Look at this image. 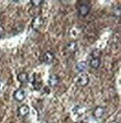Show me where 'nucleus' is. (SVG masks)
<instances>
[{"label": "nucleus", "instance_id": "6e6552de", "mask_svg": "<svg viewBox=\"0 0 121 123\" xmlns=\"http://www.w3.org/2000/svg\"><path fill=\"white\" fill-rule=\"evenodd\" d=\"M60 83V78L56 74H51L48 79V84L50 87H55Z\"/></svg>", "mask_w": 121, "mask_h": 123}, {"label": "nucleus", "instance_id": "f3484780", "mask_svg": "<svg viewBox=\"0 0 121 123\" xmlns=\"http://www.w3.org/2000/svg\"><path fill=\"white\" fill-rule=\"evenodd\" d=\"M110 123H120L118 121H117V120H114V121H111Z\"/></svg>", "mask_w": 121, "mask_h": 123}, {"label": "nucleus", "instance_id": "f8f14e48", "mask_svg": "<svg viewBox=\"0 0 121 123\" xmlns=\"http://www.w3.org/2000/svg\"><path fill=\"white\" fill-rule=\"evenodd\" d=\"M17 80L20 83H27L28 81V74L26 72H21L17 75Z\"/></svg>", "mask_w": 121, "mask_h": 123}, {"label": "nucleus", "instance_id": "0eeeda50", "mask_svg": "<svg viewBox=\"0 0 121 123\" xmlns=\"http://www.w3.org/2000/svg\"><path fill=\"white\" fill-rule=\"evenodd\" d=\"M66 50L70 53H75L78 50V44L75 41L68 42L66 45Z\"/></svg>", "mask_w": 121, "mask_h": 123}, {"label": "nucleus", "instance_id": "7ed1b4c3", "mask_svg": "<svg viewBox=\"0 0 121 123\" xmlns=\"http://www.w3.org/2000/svg\"><path fill=\"white\" fill-rule=\"evenodd\" d=\"M27 96V93L25 89H18L14 93V98L18 102H22L25 100Z\"/></svg>", "mask_w": 121, "mask_h": 123}, {"label": "nucleus", "instance_id": "39448f33", "mask_svg": "<svg viewBox=\"0 0 121 123\" xmlns=\"http://www.w3.org/2000/svg\"><path fill=\"white\" fill-rule=\"evenodd\" d=\"M55 59V54L52 51H46L42 56V61L46 65H50Z\"/></svg>", "mask_w": 121, "mask_h": 123}, {"label": "nucleus", "instance_id": "2eb2a0df", "mask_svg": "<svg viewBox=\"0 0 121 123\" xmlns=\"http://www.w3.org/2000/svg\"><path fill=\"white\" fill-rule=\"evenodd\" d=\"M113 14H114V16L115 17L120 18V5L116 6L115 8H114V11H113Z\"/></svg>", "mask_w": 121, "mask_h": 123}, {"label": "nucleus", "instance_id": "dca6fc26", "mask_svg": "<svg viewBox=\"0 0 121 123\" xmlns=\"http://www.w3.org/2000/svg\"><path fill=\"white\" fill-rule=\"evenodd\" d=\"M4 33H5V30H4V28H3L2 26H0V36L2 35Z\"/></svg>", "mask_w": 121, "mask_h": 123}, {"label": "nucleus", "instance_id": "f257e3e1", "mask_svg": "<svg viewBox=\"0 0 121 123\" xmlns=\"http://www.w3.org/2000/svg\"><path fill=\"white\" fill-rule=\"evenodd\" d=\"M77 11L78 15L80 17H87L90 10H91L92 5L88 1H80L77 4Z\"/></svg>", "mask_w": 121, "mask_h": 123}, {"label": "nucleus", "instance_id": "a211bd4d", "mask_svg": "<svg viewBox=\"0 0 121 123\" xmlns=\"http://www.w3.org/2000/svg\"><path fill=\"white\" fill-rule=\"evenodd\" d=\"M76 123H85V122H83V121H79V122H76Z\"/></svg>", "mask_w": 121, "mask_h": 123}, {"label": "nucleus", "instance_id": "423d86ee", "mask_svg": "<svg viewBox=\"0 0 121 123\" xmlns=\"http://www.w3.org/2000/svg\"><path fill=\"white\" fill-rule=\"evenodd\" d=\"M105 112H106V110L104 107L98 106L94 110L93 116L95 119H101L103 117V116L105 115Z\"/></svg>", "mask_w": 121, "mask_h": 123}, {"label": "nucleus", "instance_id": "ddd939ff", "mask_svg": "<svg viewBox=\"0 0 121 123\" xmlns=\"http://www.w3.org/2000/svg\"><path fill=\"white\" fill-rule=\"evenodd\" d=\"M44 2V0H31L30 3L32 4V5L34 8H38Z\"/></svg>", "mask_w": 121, "mask_h": 123}, {"label": "nucleus", "instance_id": "6ab92c4d", "mask_svg": "<svg viewBox=\"0 0 121 123\" xmlns=\"http://www.w3.org/2000/svg\"><path fill=\"white\" fill-rule=\"evenodd\" d=\"M45 123H51V122H45Z\"/></svg>", "mask_w": 121, "mask_h": 123}, {"label": "nucleus", "instance_id": "f03ea898", "mask_svg": "<svg viewBox=\"0 0 121 123\" xmlns=\"http://www.w3.org/2000/svg\"><path fill=\"white\" fill-rule=\"evenodd\" d=\"M90 82L89 77L85 73H79L76 78L75 83L78 87H84L88 85Z\"/></svg>", "mask_w": 121, "mask_h": 123}, {"label": "nucleus", "instance_id": "20e7f679", "mask_svg": "<svg viewBox=\"0 0 121 123\" xmlns=\"http://www.w3.org/2000/svg\"><path fill=\"white\" fill-rule=\"evenodd\" d=\"M44 23V20L41 16L35 17L32 23V27L34 30H39Z\"/></svg>", "mask_w": 121, "mask_h": 123}, {"label": "nucleus", "instance_id": "4468645a", "mask_svg": "<svg viewBox=\"0 0 121 123\" xmlns=\"http://www.w3.org/2000/svg\"><path fill=\"white\" fill-rule=\"evenodd\" d=\"M102 55L101 50H98V49H96L94 50L90 55V57H96V58H100Z\"/></svg>", "mask_w": 121, "mask_h": 123}, {"label": "nucleus", "instance_id": "9d476101", "mask_svg": "<svg viewBox=\"0 0 121 123\" xmlns=\"http://www.w3.org/2000/svg\"><path fill=\"white\" fill-rule=\"evenodd\" d=\"M101 65V60L100 58H96V57H90L89 59V65L94 69H97L99 68Z\"/></svg>", "mask_w": 121, "mask_h": 123}, {"label": "nucleus", "instance_id": "9b49d317", "mask_svg": "<svg viewBox=\"0 0 121 123\" xmlns=\"http://www.w3.org/2000/svg\"><path fill=\"white\" fill-rule=\"evenodd\" d=\"M88 62H84V61H82V62H78L76 65V68L79 73H82L84 71V70H86V68H88Z\"/></svg>", "mask_w": 121, "mask_h": 123}, {"label": "nucleus", "instance_id": "1a4fd4ad", "mask_svg": "<svg viewBox=\"0 0 121 123\" xmlns=\"http://www.w3.org/2000/svg\"><path fill=\"white\" fill-rule=\"evenodd\" d=\"M29 111H30V110H29L28 106L24 104V105H22L18 108L17 113H18V115H19V116H20V117H26V116L28 115Z\"/></svg>", "mask_w": 121, "mask_h": 123}]
</instances>
